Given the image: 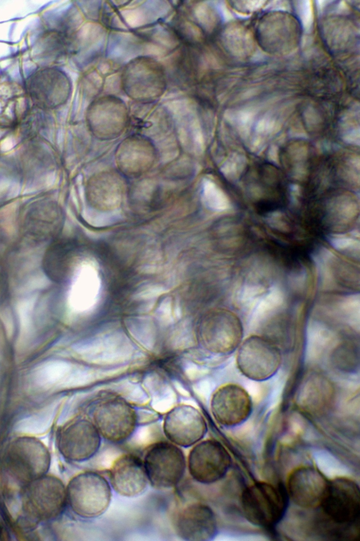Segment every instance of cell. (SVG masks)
<instances>
[{"mask_svg":"<svg viewBox=\"0 0 360 541\" xmlns=\"http://www.w3.org/2000/svg\"><path fill=\"white\" fill-rule=\"evenodd\" d=\"M101 289L97 270L91 263L82 264L76 271L68 293V309L77 314L91 311L99 301Z\"/></svg>","mask_w":360,"mask_h":541,"instance_id":"cell-19","label":"cell"},{"mask_svg":"<svg viewBox=\"0 0 360 541\" xmlns=\"http://www.w3.org/2000/svg\"><path fill=\"white\" fill-rule=\"evenodd\" d=\"M155 316L158 323L167 327L175 321L174 316V306L171 297H167L161 300L155 311Z\"/></svg>","mask_w":360,"mask_h":541,"instance_id":"cell-27","label":"cell"},{"mask_svg":"<svg viewBox=\"0 0 360 541\" xmlns=\"http://www.w3.org/2000/svg\"><path fill=\"white\" fill-rule=\"evenodd\" d=\"M319 507L328 522L338 530V535L358 533L360 493L356 481L346 477L329 480Z\"/></svg>","mask_w":360,"mask_h":541,"instance_id":"cell-1","label":"cell"},{"mask_svg":"<svg viewBox=\"0 0 360 541\" xmlns=\"http://www.w3.org/2000/svg\"><path fill=\"white\" fill-rule=\"evenodd\" d=\"M5 531L4 528L0 526V540H4L5 539Z\"/></svg>","mask_w":360,"mask_h":541,"instance_id":"cell-29","label":"cell"},{"mask_svg":"<svg viewBox=\"0 0 360 541\" xmlns=\"http://www.w3.org/2000/svg\"><path fill=\"white\" fill-rule=\"evenodd\" d=\"M176 535L187 541H208L216 535L217 524L212 509L206 504H190L178 513L174 520Z\"/></svg>","mask_w":360,"mask_h":541,"instance_id":"cell-17","label":"cell"},{"mask_svg":"<svg viewBox=\"0 0 360 541\" xmlns=\"http://www.w3.org/2000/svg\"><path fill=\"white\" fill-rule=\"evenodd\" d=\"M169 344L174 349H185L193 344V335L189 321L184 320L172 331Z\"/></svg>","mask_w":360,"mask_h":541,"instance_id":"cell-25","label":"cell"},{"mask_svg":"<svg viewBox=\"0 0 360 541\" xmlns=\"http://www.w3.org/2000/svg\"><path fill=\"white\" fill-rule=\"evenodd\" d=\"M57 444L60 453L65 459L82 462L92 458L98 452L101 436L93 422L77 418L60 428Z\"/></svg>","mask_w":360,"mask_h":541,"instance_id":"cell-10","label":"cell"},{"mask_svg":"<svg viewBox=\"0 0 360 541\" xmlns=\"http://www.w3.org/2000/svg\"><path fill=\"white\" fill-rule=\"evenodd\" d=\"M21 490L22 510L30 521L54 518L62 513L67 503L66 487L53 476L44 475Z\"/></svg>","mask_w":360,"mask_h":541,"instance_id":"cell-4","label":"cell"},{"mask_svg":"<svg viewBox=\"0 0 360 541\" xmlns=\"http://www.w3.org/2000/svg\"><path fill=\"white\" fill-rule=\"evenodd\" d=\"M0 320L8 338L12 337L15 331V323L12 313L8 307L0 308Z\"/></svg>","mask_w":360,"mask_h":541,"instance_id":"cell-28","label":"cell"},{"mask_svg":"<svg viewBox=\"0 0 360 541\" xmlns=\"http://www.w3.org/2000/svg\"><path fill=\"white\" fill-rule=\"evenodd\" d=\"M301 394L302 406L311 411L324 408L331 397L330 384L325 378L315 375L306 380Z\"/></svg>","mask_w":360,"mask_h":541,"instance_id":"cell-22","label":"cell"},{"mask_svg":"<svg viewBox=\"0 0 360 541\" xmlns=\"http://www.w3.org/2000/svg\"><path fill=\"white\" fill-rule=\"evenodd\" d=\"M231 464L226 449L217 440L196 443L190 451L188 468L191 476L202 484H212L222 479Z\"/></svg>","mask_w":360,"mask_h":541,"instance_id":"cell-11","label":"cell"},{"mask_svg":"<svg viewBox=\"0 0 360 541\" xmlns=\"http://www.w3.org/2000/svg\"><path fill=\"white\" fill-rule=\"evenodd\" d=\"M148 483L157 489L176 486L184 477L186 459L182 450L169 442H158L147 450L143 461Z\"/></svg>","mask_w":360,"mask_h":541,"instance_id":"cell-8","label":"cell"},{"mask_svg":"<svg viewBox=\"0 0 360 541\" xmlns=\"http://www.w3.org/2000/svg\"><path fill=\"white\" fill-rule=\"evenodd\" d=\"M237 349L238 369L250 380H266L281 367L282 356L279 348L262 336L250 335L241 342Z\"/></svg>","mask_w":360,"mask_h":541,"instance_id":"cell-6","label":"cell"},{"mask_svg":"<svg viewBox=\"0 0 360 541\" xmlns=\"http://www.w3.org/2000/svg\"><path fill=\"white\" fill-rule=\"evenodd\" d=\"M168 290L160 284H147L139 287L133 294V299L153 304L154 300L166 293Z\"/></svg>","mask_w":360,"mask_h":541,"instance_id":"cell-26","label":"cell"},{"mask_svg":"<svg viewBox=\"0 0 360 541\" xmlns=\"http://www.w3.org/2000/svg\"><path fill=\"white\" fill-rule=\"evenodd\" d=\"M70 89L67 75L52 68L35 72L27 82L30 97L36 106L42 108H54L63 105L67 101Z\"/></svg>","mask_w":360,"mask_h":541,"instance_id":"cell-15","label":"cell"},{"mask_svg":"<svg viewBox=\"0 0 360 541\" xmlns=\"http://www.w3.org/2000/svg\"><path fill=\"white\" fill-rule=\"evenodd\" d=\"M92 420L101 436L115 443L131 437L137 425L136 411L127 402L115 399L96 406Z\"/></svg>","mask_w":360,"mask_h":541,"instance_id":"cell-12","label":"cell"},{"mask_svg":"<svg viewBox=\"0 0 360 541\" xmlns=\"http://www.w3.org/2000/svg\"><path fill=\"white\" fill-rule=\"evenodd\" d=\"M125 73L126 92L130 97L150 99L158 97L163 90V73L154 61L143 59L133 62Z\"/></svg>","mask_w":360,"mask_h":541,"instance_id":"cell-20","label":"cell"},{"mask_svg":"<svg viewBox=\"0 0 360 541\" xmlns=\"http://www.w3.org/2000/svg\"><path fill=\"white\" fill-rule=\"evenodd\" d=\"M37 301L36 294L25 295L17 301L15 311L19 327L17 345L19 349H27L34 340V312Z\"/></svg>","mask_w":360,"mask_h":541,"instance_id":"cell-21","label":"cell"},{"mask_svg":"<svg viewBox=\"0 0 360 541\" xmlns=\"http://www.w3.org/2000/svg\"><path fill=\"white\" fill-rule=\"evenodd\" d=\"M125 325L131 336L144 349L153 351L156 344V328L148 316H131L125 319Z\"/></svg>","mask_w":360,"mask_h":541,"instance_id":"cell-24","label":"cell"},{"mask_svg":"<svg viewBox=\"0 0 360 541\" xmlns=\"http://www.w3.org/2000/svg\"><path fill=\"white\" fill-rule=\"evenodd\" d=\"M71 349L82 360L101 366L125 363L131 358L134 349L129 337L119 330H106L83 339Z\"/></svg>","mask_w":360,"mask_h":541,"instance_id":"cell-7","label":"cell"},{"mask_svg":"<svg viewBox=\"0 0 360 541\" xmlns=\"http://www.w3.org/2000/svg\"><path fill=\"white\" fill-rule=\"evenodd\" d=\"M75 364L63 359H51L39 363L32 376L39 385L48 386L63 379L66 380Z\"/></svg>","mask_w":360,"mask_h":541,"instance_id":"cell-23","label":"cell"},{"mask_svg":"<svg viewBox=\"0 0 360 541\" xmlns=\"http://www.w3.org/2000/svg\"><path fill=\"white\" fill-rule=\"evenodd\" d=\"M240 504L243 513L249 522L259 527L270 528L283 518L287 499L281 487L259 481L243 490Z\"/></svg>","mask_w":360,"mask_h":541,"instance_id":"cell-5","label":"cell"},{"mask_svg":"<svg viewBox=\"0 0 360 541\" xmlns=\"http://www.w3.org/2000/svg\"><path fill=\"white\" fill-rule=\"evenodd\" d=\"M207 430L206 421L194 406L184 404L171 409L163 421V432L173 444L191 447L200 442Z\"/></svg>","mask_w":360,"mask_h":541,"instance_id":"cell-13","label":"cell"},{"mask_svg":"<svg viewBox=\"0 0 360 541\" xmlns=\"http://www.w3.org/2000/svg\"><path fill=\"white\" fill-rule=\"evenodd\" d=\"M329 480L317 468L302 466L289 475L288 493L292 501L305 509L319 507L326 494Z\"/></svg>","mask_w":360,"mask_h":541,"instance_id":"cell-16","label":"cell"},{"mask_svg":"<svg viewBox=\"0 0 360 541\" xmlns=\"http://www.w3.org/2000/svg\"><path fill=\"white\" fill-rule=\"evenodd\" d=\"M50 465L46 447L32 437H20L7 447L3 468L6 478L21 490L32 481L46 475Z\"/></svg>","mask_w":360,"mask_h":541,"instance_id":"cell-2","label":"cell"},{"mask_svg":"<svg viewBox=\"0 0 360 541\" xmlns=\"http://www.w3.org/2000/svg\"><path fill=\"white\" fill-rule=\"evenodd\" d=\"M111 489L110 483L102 475L93 471L81 473L73 477L66 487L67 503L76 515L84 518H96L109 507Z\"/></svg>","mask_w":360,"mask_h":541,"instance_id":"cell-3","label":"cell"},{"mask_svg":"<svg viewBox=\"0 0 360 541\" xmlns=\"http://www.w3.org/2000/svg\"><path fill=\"white\" fill-rule=\"evenodd\" d=\"M210 409L218 423L232 427L241 424L248 418L252 410V402L243 387L229 383L221 386L213 393Z\"/></svg>","mask_w":360,"mask_h":541,"instance_id":"cell-14","label":"cell"},{"mask_svg":"<svg viewBox=\"0 0 360 541\" xmlns=\"http://www.w3.org/2000/svg\"><path fill=\"white\" fill-rule=\"evenodd\" d=\"M109 478L111 488L125 497L141 495L148 484L143 461L131 454H123L113 462Z\"/></svg>","mask_w":360,"mask_h":541,"instance_id":"cell-18","label":"cell"},{"mask_svg":"<svg viewBox=\"0 0 360 541\" xmlns=\"http://www.w3.org/2000/svg\"><path fill=\"white\" fill-rule=\"evenodd\" d=\"M243 325L233 311L219 309L210 313L202 324L201 335L207 350L215 354H229L240 345Z\"/></svg>","mask_w":360,"mask_h":541,"instance_id":"cell-9","label":"cell"}]
</instances>
